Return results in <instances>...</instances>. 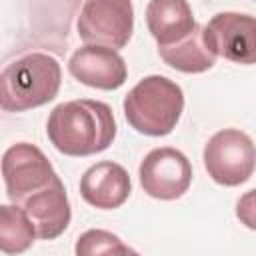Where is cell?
<instances>
[{
  "instance_id": "6da1fadb",
  "label": "cell",
  "mask_w": 256,
  "mask_h": 256,
  "mask_svg": "<svg viewBox=\"0 0 256 256\" xmlns=\"http://www.w3.org/2000/svg\"><path fill=\"white\" fill-rule=\"evenodd\" d=\"M46 134L66 156H92L114 142L116 120L106 102L80 98L62 102L50 112Z\"/></svg>"
},
{
  "instance_id": "7a4b0ae2",
  "label": "cell",
  "mask_w": 256,
  "mask_h": 256,
  "mask_svg": "<svg viewBox=\"0 0 256 256\" xmlns=\"http://www.w3.org/2000/svg\"><path fill=\"white\" fill-rule=\"evenodd\" d=\"M62 70L46 52H26L6 64L0 76V106L4 112H24L56 98Z\"/></svg>"
},
{
  "instance_id": "3957f363",
  "label": "cell",
  "mask_w": 256,
  "mask_h": 256,
  "mask_svg": "<svg viewBox=\"0 0 256 256\" xmlns=\"http://www.w3.org/2000/svg\"><path fill=\"white\" fill-rule=\"evenodd\" d=\"M184 110L182 88L160 74L142 78L124 96V116L128 124L146 136L170 134Z\"/></svg>"
},
{
  "instance_id": "277c9868",
  "label": "cell",
  "mask_w": 256,
  "mask_h": 256,
  "mask_svg": "<svg viewBox=\"0 0 256 256\" xmlns=\"http://www.w3.org/2000/svg\"><path fill=\"white\" fill-rule=\"evenodd\" d=\"M204 166L216 184L240 186L256 170V144L246 132L224 128L204 146Z\"/></svg>"
},
{
  "instance_id": "5b68a950",
  "label": "cell",
  "mask_w": 256,
  "mask_h": 256,
  "mask_svg": "<svg viewBox=\"0 0 256 256\" xmlns=\"http://www.w3.org/2000/svg\"><path fill=\"white\" fill-rule=\"evenodd\" d=\"M76 28L84 44L124 48L134 30L132 0H84Z\"/></svg>"
},
{
  "instance_id": "8992f818",
  "label": "cell",
  "mask_w": 256,
  "mask_h": 256,
  "mask_svg": "<svg viewBox=\"0 0 256 256\" xmlns=\"http://www.w3.org/2000/svg\"><path fill=\"white\" fill-rule=\"evenodd\" d=\"M2 176L10 202L20 204L26 196L46 188L58 174L38 146L18 142L2 156Z\"/></svg>"
},
{
  "instance_id": "52a82bcc",
  "label": "cell",
  "mask_w": 256,
  "mask_h": 256,
  "mask_svg": "<svg viewBox=\"0 0 256 256\" xmlns=\"http://www.w3.org/2000/svg\"><path fill=\"white\" fill-rule=\"evenodd\" d=\"M138 176L148 196L156 200H176L190 188L192 166L180 150L162 146L144 156Z\"/></svg>"
},
{
  "instance_id": "ba28073f",
  "label": "cell",
  "mask_w": 256,
  "mask_h": 256,
  "mask_svg": "<svg viewBox=\"0 0 256 256\" xmlns=\"http://www.w3.org/2000/svg\"><path fill=\"white\" fill-rule=\"evenodd\" d=\"M208 48L236 64H256V16L218 12L204 26Z\"/></svg>"
},
{
  "instance_id": "9c48e42d",
  "label": "cell",
  "mask_w": 256,
  "mask_h": 256,
  "mask_svg": "<svg viewBox=\"0 0 256 256\" xmlns=\"http://www.w3.org/2000/svg\"><path fill=\"white\" fill-rule=\"evenodd\" d=\"M70 74L90 86L100 90H116L126 82L128 68L118 50L98 44H84L68 60Z\"/></svg>"
},
{
  "instance_id": "30bf717a",
  "label": "cell",
  "mask_w": 256,
  "mask_h": 256,
  "mask_svg": "<svg viewBox=\"0 0 256 256\" xmlns=\"http://www.w3.org/2000/svg\"><path fill=\"white\" fill-rule=\"evenodd\" d=\"M18 206L24 208V212L36 228L38 238L42 240L58 238L68 228L72 218L70 202L60 176H56L46 188L26 196Z\"/></svg>"
},
{
  "instance_id": "8fae6325",
  "label": "cell",
  "mask_w": 256,
  "mask_h": 256,
  "mask_svg": "<svg viewBox=\"0 0 256 256\" xmlns=\"http://www.w3.org/2000/svg\"><path fill=\"white\" fill-rule=\"evenodd\" d=\"M132 192V182L124 166L116 162H98L90 166L80 178L82 198L100 210H114L122 206Z\"/></svg>"
},
{
  "instance_id": "7c38bea8",
  "label": "cell",
  "mask_w": 256,
  "mask_h": 256,
  "mask_svg": "<svg viewBox=\"0 0 256 256\" xmlns=\"http://www.w3.org/2000/svg\"><path fill=\"white\" fill-rule=\"evenodd\" d=\"M146 24L158 46H164L188 36L198 22L188 0H150L146 6Z\"/></svg>"
},
{
  "instance_id": "4fadbf2b",
  "label": "cell",
  "mask_w": 256,
  "mask_h": 256,
  "mask_svg": "<svg viewBox=\"0 0 256 256\" xmlns=\"http://www.w3.org/2000/svg\"><path fill=\"white\" fill-rule=\"evenodd\" d=\"M160 58L174 70L184 74H200L214 66L216 54L208 48L204 40V26L196 24L194 30L178 42L158 46Z\"/></svg>"
},
{
  "instance_id": "5bb4252c",
  "label": "cell",
  "mask_w": 256,
  "mask_h": 256,
  "mask_svg": "<svg viewBox=\"0 0 256 256\" xmlns=\"http://www.w3.org/2000/svg\"><path fill=\"white\" fill-rule=\"evenodd\" d=\"M38 238L36 228L22 206L2 204L0 206V248L4 254H20L28 250Z\"/></svg>"
},
{
  "instance_id": "9a60e30c",
  "label": "cell",
  "mask_w": 256,
  "mask_h": 256,
  "mask_svg": "<svg viewBox=\"0 0 256 256\" xmlns=\"http://www.w3.org/2000/svg\"><path fill=\"white\" fill-rule=\"evenodd\" d=\"M134 252L126 246L116 234L106 230H88L76 242L78 256H94V254H128Z\"/></svg>"
},
{
  "instance_id": "2e32d148",
  "label": "cell",
  "mask_w": 256,
  "mask_h": 256,
  "mask_svg": "<svg viewBox=\"0 0 256 256\" xmlns=\"http://www.w3.org/2000/svg\"><path fill=\"white\" fill-rule=\"evenodd\" d=\"M236 216L246 228L256 230V188L240 196L236 204Z\"/></svg>"
}]
</instances>
